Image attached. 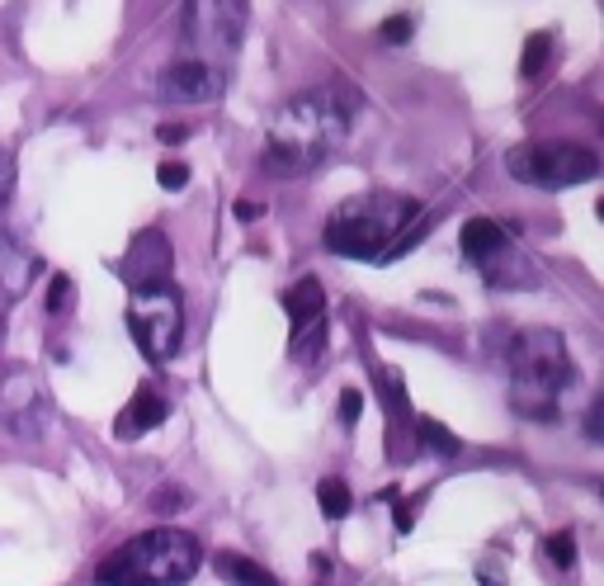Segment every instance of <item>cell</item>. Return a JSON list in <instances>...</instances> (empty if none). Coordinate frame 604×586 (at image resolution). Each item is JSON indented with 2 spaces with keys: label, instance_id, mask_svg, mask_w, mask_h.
<instances>
[{
  "label": "cell",
  "instance_id": "29",
  "mask_svg": "<svg viewBox=\"0 0 604 586\" xmlns=\"http://www.w3.org/2000/svg\"><path fill=\"white\" fill-rule=\"evenodd\" d=\"M261 213H265V204H246V199L237 204V218H261Z\"/></svg>",
  "mask_w": 604,
  "mask_h": 586
},
{
  "label": "cell",
  "instance_id": "22",
  "mask_svg": "<svg viewBox=\"0 0 604 586\" xmlns=\"http://www.w3.org/2000/svg\"><path fill=\"white\" fill-rule=\"evenodd\" d=\"M67 303H71V279L67 275H52V284H48V312H52V318H62Z\"/></svg>",
  "mask_w": 604,
  "mask_h": 586
},
{
  "label": "cell",
  "instance_id": "15",
  "mask_svg": "<svg viewBox=\"0 0 604 586\" xmlns=\"http://www.w3.org/2000/svg\"><path fill=\"white\" fill-rule=\"evenodd\" d=\"M458 241H463V255H468V261L486 265L500 247H510L515 237H510L500 223H492V218H472V223H463V237H458Z\"/></svg>",
  "mask_w": 604,
  "mask_h": 586
},
{
  "label": "cell",
  "instance_id": "9",
  "mask_svg": "<svg viewBox=\"0 0 604 586\" xmlns=\"http://www.w3.org/2000/svg\"><path fill=\"white\" fill-rule=\"evenodd\" d=\"M227 67H213V62H198V57H176L161 81H156V95L170 99V105H204V99H218L227 91Z\"/></svg>",
  "mask_w": 604,
  "mask_h": 586
},
{
  "label": "cell",
  "instance_id": "26",
  "mask_svg": "<svg viewBox=\"0 0 604 586\" xmlns=\"http://www.w3.org/2000/svg\"><path fill=\"white\" fill-rule=\"evenodd\" d=\"M10 190H14V156L0 152V204L10 199Z\"/></svg>",
  "mask_w": 604,
  "mask_h": 586
},
{
  "label": "cell",
  "instance_id": "21",
  "mask_svg": "<svg viewBox=\"0 0 604 586\" xmlns=\"http://www.w3.org/2000/svg\"><path fill=\"white\" fill-rule=\"evenodd\" d=\"M378 38L392 43V48H397V43H407L411 38V14H392V20H383L378 24Z\"/></svg>",
  "mask_w": 604,
  "mask_h": 586
},
{
  "label": "cell",
  "instance_id": "12",
  "mask_svg": "<svg viewBox=\"0 0 604 586\" xmlns=\"http://www.w3.org/2000/svg\"><path fill=\"white\" fill-rule=\"evenodd\" d=\"M38 270H43L38 255L28 251L14 232H5V227H0V303H14V298H24L28 284L38 279Z\"/></svg>",
  "mask_w": 604,
  "mask_h": 586
},
{
  "label": "cell",
  "instance_id": "16",
  "mask_svg": "<svg viewBox=\"0 0 604 586\" xmlns=\"http://www.w3.org/2000/svg\"><path fill=\"white\" fill-rule=\"evenodd\" d=\"M213 567H218V577L227 582V586H279L275 582V573H265L261 563H251L246 553H218V559H213Z\"/></svg>",
  "mask_w": 604,
  "mask_h": 586
},
{
  "label": "cell",
  "instance_id": "30",
  "mask_svg": "<svg viewBox=\"0 0 604 586\" xmlns=\"http://www.w3.org/2000/svg\"><path fill=\"white\" fill-rule=\"evenodd\" d=\"M478 582H482V586H506V582H500V577L492 573V567H486V573H478Z\"/></svg>",
  "mask_w": 604,
  "mask_h": 586
},
{
  "label": "cell",
  "instance_id": "1",
  "mask_svg": "<svg viewBox=\"0 0 604 586\" xmlns=\"http://www.w3.org/2000/svg\"><path fill=\"white\" fill-rule=\"evenodd\" d=\"M359 109H364V99H359L350 81H326V85H312V91L293 95L275 113V123H269L261 170L279 180L307 176V170H316L345 142Z\"/></svg>",
  "mask_w": 604,
  "mask_h": 586
},
{
  "label": "cell",
  "instance_id": "11",
  "mask_svg": "<svg viewBox=\"0 0 604 586\" xmlns=\"http://www.w3.org/2000/svg\"><path fill=\"white\" fill-rule=\"evenodd\" d=\"M119 275L133 284V289H147V284H170V241H166V232H156V227L137 232L133 247H128L123 261H119Z\"/></svg>",
  "mask_w": 604,
  "mask_h": 586
},
{
  "label": "cell",
  "instance_id": "6",
  "mask_svg": "<svg viewBox=\"0 0 604 586\" xmlns=\"http://www.w3.org/2000/svg\"><path fill=\"white\" fill-rule=\"evenodd\" d=\"M128 332H133L137 350L147 355L152 364L176 360V350L184 340V298L176 284L133 289V298H128Z\"/></svg>",
  "mask_w": 604,
  "mask_h": 586
},
{
  "label": "cell",
  "instance_id": "28",
  "mask_svg": "<svg viewBox=\"0 0 604 586\" xmlns=\"http://www.w3.org/2000/svg\"><path fill=\"white\" fill-rule=\"evenodd\" d=\"M184 137H190V128H184V123H166L161 128V142H184Z\"/></svg>",
  "mask_w": 604,
  "mask_h": 586
},
{
  "label": "cell",
  "instance_id": "3",
  "mask_svg": "<svg viewBox=\"0 0 604 586\" xmlns=\"http://www.w3.org/2000/svg\"><path fill=\"white\" fill-rule=\"evenodd\" d=\"M198 563H204V545L190 530H147L133 535L128 545H119L105 563L95 567L99 586H184Z\"/></svg>",
  "mask_w": 604,
  "mask_h": 586
},
{
  "label": "cell",
  "instance_id": "4",
  "mask_svg": "<svg viewBox=\"0 0 604 586\" xmlns=\"http://www.w3.org/2000/svg\"><path fill=\"white\" fill-rule=\"evenodd\" d=\"M415 213H421V204L407 194H387V190L354 194L326 218L322 241H326V251L350 255V261H383Z\"/></svg>",
  "mask_w": 604,
  "mask_h": 586
},
{
  "label": "cell",
  "instance_id": "18",
  "mask_svg": "<svg viewBox=\"0 0 604 586\" xmlns=\"http://www.w3.org/2000/svg\"><path fill=\"white\" fill-rule=\"evenodd\" d=\"M316 506H322L326 521H345V516H350V506H354V497H350V488H345L340 478H322V488H316Z\"/></svg>",
  "mask_w": 604,
  "mask_h": 586
},
{
  "label": "cell",
  "instance_id": "8",
  "mask_svg": "<svg viewBox=\"0 0 604 586\" xmlns=\"http://www.w3.org/2000/svg\"><path fill=\"white\" fill-rule=\"evenodd\" d=\"M283 312L293 322V360L312 364L316 355L326 350V294L322 279L302 275L289 294H283Z\"/></svg>",
  "mask_w": 604,
  "mask_h": 586
},
{
  "label": "cell",
  "instance_id": "10",
  "mask_svg": "<svg viewBox=\"0 0 604 586\" xmlns=\"http://www.w3.org/2000/svg\"><path fill=\"white\" fill-rule=\"evenodd\" d=\"M0 417L20 435H34L43 426V383L28 364H10L0 374Z\"/></svg>",
  "mask_w": 604,
  "mask_h": 586
},
{
  "label": "cell",
  "instance_id": "23",
  "mask_svg": "<svg viewBox=\"0 0 604 586\" xmlns=\"http://www.w3.org/2000/svg\"><path fill=\"white\" fill-rule=\"evenodd\" d=\"M156 180H161L166 190H184V184H190V166H184V162H161Z\"/></svg>",
  "mask_w": 604,
  "mask_h": 586
},
{
  "label": "cell",
  "instance_id": "13",
  "mask_svg": "<svg viewBox=\"0 0 604 586\" xmlns=\"http://www.w3.org/2000/svg\"><path fill=\"white\" fill-rule=\"evenodd\" d=\"M166 397L152 388V383H142V388L133 393V403H128L123 411H119V421H113V435L119 440H137V435H147V431H156V426L166 421Z\"/></svg>",
  "mask_w": 604,
  "mask_h": 586
},
{
  "label": "cell",
  "instance_id": "2",
  "mask_svg": "<svg viewBox=\"0 0 604 586\" xmlns=\"http://www.w3.org/2000/svg\"><path fill=\"white\" fill-rule=\"evenodd\" d=\"M571 379L577 364L553 326H529L510 340V403L520 417L557 421V397L571 388Z\"/></svg>",
  "mask_w": 604,
  "mask_h": 586
},
{
  "label": "cell",
  "instance_id": "31",
  "mask_svg": "<svg viewBox=\"0 0 604 586\" xmlns=\"http://www.w3.org/2000/svg\"><path fill=\"white\" fill-rule=\"evenodd\" d=\"M0 336H5V322H0Z\"/></svg>",
  "mask_w": 604,
  "mask_h": 586
},
{
  "label": "cell",
  "instance_id": "27",
  "mask_svg": "<svg viewBox=\"0 0 604 586\" xmlns=\"http://www.w3.org/2000/svg\"><path fill=\"white\" fill-rule=\"evenodd\" d=\"M411 521H415V506H411V502H397V530H401V535L411 530Z\"/></svg>",
  "mask_w": 604,
  "mask_h": 586
},
{
  "label": "cell",
  "instance_id": "14",
  "mask_svg": "<svg viewBox=\"0 0 604 586\" xmlns=\"http://www.w3.org/2000/svg\"><path fill=\"white\" fill-rule=\"evenodd\" d=\"M482 275L496 284V289H529V284H539V265H534V255H524L520 247H500L492 261L482 265Z\"/></svg>",
  "mask_w": 604,
  "mask_h": 586
},
{
  "label": "cell",
  "instance_id": "20",
  "mask_svg": "<svg viewBox=\"0 0 604 586\" xmlns=\"http://www.w3.org/2000/svg\"><path fill=\"white\" fill-rule=\"evenodd\" d=\"M548 559L563 567V573H567V567H577V539H571L567 530L563 535H548Z\"/></svg>",
  "mask_w": 604,
  "mask_h": 586
},
{
  "label": "cell",
  "instance_id": "7",
  "mask_svg": "<svg viewBox=\"0 0 604 586\" xmlns=\"http://www.w3.org/2000/svg\"><path fill=\"white\" fill-rule=\"evenodd\" d=\"M506 170L520 184H539V190H571L600 176V156L581 142H524V147L506 152Z\"/></svg>",
  "mask_w": 604,
  "mask_h": 586
},
{
  "label": "cell",
  "instance_id": "19",
  "mask_svg": "<svg viewBox=\"0 0 604 586\" xmlns=\"http://www.w3.org/2000/svg\"><path fill=\"white\" fill-rule=\"evenodd\" d=\"M411 431H415V440H421L425 450H435V454H458V435H449L439 421H430V417H411Z\"/></svg>",
  "mask_w": 604,
  "mask_h": 586
},
{
  "label": "cell",
  "instance_id": "25",
  "mask_svg": "<svg viewBox=\"0 0 604 586\" xmlns=\"http://www.w3.org/2000/svg\"><path fill=\"white\" fill-rule=\"evenodd\" d=\"M359 407H364L359 388H345V393H340V407H336V411H340V421H345V426H354V421H359Z\"/></svg>",
  "mask_w": 604,
  "mask_h": 586
},
{
  "label": "cell",
  "instance_id": "17",
  "mask_svg": "<svg viewBox=\"0 0 604 586\" xmlns=\"http://www.w3.org/2000/svg\"><path fill=\"white\" fill-rule=\"evenodd\" d=\"M548 57H553V34H548V28H539V34H529V43H524L520 76L524 81H539L543 71H548Z\"/></svg>",
  "mask_w": 604,
  "mask_h": 586
},
{
  "label": "cell",
  "instance_id": "24",
  "mask_svg": "<svg viewBox=\"0 0 604 586\" xmlns=\"http://www.w3.org/2000/svg\"><path fill=\"white\" fill-rule=\"evenodd\" d=\"M180 506H184V492H180V488H161V492H152V511H156V516H176Z\"/></svg>",
  "mask_w": 604,
  "mask_h": 586
},
{
  "label": "cell",
  "instance_id": "5",
  "mask_svg": "<svg viewBox=\"0 0 604 586\" xmlns=\"http://www.w3.org/2000/svg\"><path fill=\"white\" fill-rule=\"evenodd\" d=\"M251 24V0H184L180 10V57L232 67Z\"/></svg>",
  "mask_w": 604,
  "mask_h": 586
}]
</instances>
